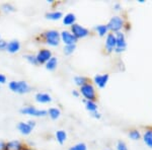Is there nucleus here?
<instances>
[{"instance_id": "1", "label": "nucleus", "mask_w": 152, "mask_h": 150, "mask_svg": "<svg viewBox=\"0 0 152 150\" xmlns=\"http://www.w3.org/2000/svg\"><path fill=\"white\" fill-rule=\"evenodd\" d=\"M40 38L48 46L51 47H58L59 44L61 43L60 33L56 29H49V31H44L42 35H40Z\"/></svg>"}, {"instance_id": "2", "label": "nucleus", "mask_w": 152, "mask_h": 150, "mask_svg": "<svg viewBox=\"0 0 152 150\" xmlns=\"http://www.w3.org/2000/svg\"><path fill=\"white\" fill-rule=\"evenodd\" d=\"M8 87L12 92L18 93V94H26L31 92V87L26 81L19 80V81H10L8 83Z\"/></svg>"}, {"instance_id": "3", "label": "nucleus", "mask_w": 152, "mask_h": 150, "mask_svg": "<svg viewBox=\"0 0 152 150\" xmlns=\"http://www.w3.org/2000/svg\"><path fill=\"white\" fill-rule=\"evenodd\" d=\"M80 94L84 97L85 100H92V102H96V91H95V88L94 84L90 82L84 84L83 86L80 87L79 89Z\"/></svg>"}, {"instance_id": "4", "label": "nucleus", "mask_w": 152, "mask_h": 150, "mask_svg": "<svg viewBox=\"0 0 152 150\" xmlns=\"http://www.w3.org/2000/svg\"><path fill=\"white\" fill-rule=\"evenodd\" d=\"M107 29H109V31L116 34L118 31H122V29L125 28V20L123 18L119 15L113 16L109 20V23H107Z\"/></svg>"}, {"instance_id": "5", "label": "nucleus", "mask_w": 152, "mask_h": 150, "mask_svg": "<svg viewBox=\"0 0 152 150\" xmlns=\"http://www.w3.org/2000/svg\"><path fill=\"white\" fill-rule=\"evenodd\" d=\"M21 115H28L31 117H46L48 116V110H39L33 105H28V107L21 108L19 110Z\"/></svg>"}, {"instance_id": "6", "label": "nucleus", "mask_w": 152, "mask_h": 150, "mask_svg": "<svg viewBox=\"0 0 152 150\" xmlns=\"http://www.w3.org/2000/svg\"><path fill=\"white\" fill-rule=\"evenodd\" d=\"M70 31L73 34V36H74L77 40H79V39H84L89 36V29L78 23H74L73 26H71Z\"/></svg>"}, {"instance_id": "7", "label": "nucleus", "mask_w": 152, "mask_h": 150, "mask_svg": "<svg viewBox=\"0 0 152 150\" xmlns=\"http://www.w3.org/2000/svg\"><path fill=\"white\" fill-rule=\"evenodd\" d=\"M116 35V40H117V47L115 49V53H123L127 48V42H126V36L123 31H118L115 34Z\"/></svg>"}, {"instance_id": "8", "label": "nucleus", "mask_w": 152, "mask_h": 150, "mask_svg": "<svg viewBox=\"0 0 152 150\" xmlns=\"http://www.w3.org/2000/svg\"><path fill=\"white\" fill-rule=\"evenodd\" d=\"M52 57H53L52 51L46 48L39 50L38 53L36 54V58H37V61H38L39 65H44V64H46Z\"/></svg>"}, {"instance_id": "9", "label": "nucleus", "mask_w": 152, "mask_h": 150, "mask_svg": "<svg viewBox=\"0 0 152 150\" xmlns=\"http://www.w3.org/2000/svg\"><path fill=\"white\" fill-rule=\"evenodd\" d=\"M60 39L61 42L64 43V45H76L77 43V39L73 36V34L70 31H62L60 33Z\"/></svg>"}, {"instance_id": "10", "label": "nucleus", "mask_w": 152, "mask_h": 150, "mask_svg": "<svg viewBox=\"0 0 152 150\" xmlns=\"http://www.w3.org/2000/svg\"><path fill=\"white\" fill-rule=\"evenodd\" d=\"M117 47V40H116V35L113 33L107 34L105 37V43H104V48L107 50V53H112L115 51Z\"/></svg>"}, {"instance_id": "11", "label": "nucleus", "mask_w": 152, "mask_h": 150, "mask_svg": "<svg viewBox=\"0 0 152 150\" xmlns=\"http://www.w3.org/2000/svg\"><path fill=\"white\" fill-rule=\"evenodd\" d=\"M109 79H110V75L107 73H105V74H96L94 77V82L99 88H104L107 86Z\"/></svg>"}, {"instance_id": "12", "label": "nucleus", "mask_w": 152, "mask_h": 150, "mask_svg": "<svg viewBox=\"0 0 152 150\" xmlns=\"http://www.w3.org/2000/svg\"><path fill=\"white\" fill-rule=\"evenodd\" d=\"M23 144L19 140H11L5 142L3 150H23Z\"/></svg>"}, {"instance_id": "13", "label": "nucleus", "mask_w": 152, "mask_h": 150, "mask_svg": "<svg viewBox=\"0 0 152 150\" xmlns=\"http://www.w3.org/2000/svg\"><path fill=\"white\" fill-rule=\"evenodd\" d=\"M142 139H143L144 144H145L148 148L152 149V127L146 128L143 135H142Z\"/></svg>"}, {"instance_id": "14", "label": "nucleus", "mask_w": 152, "mask_h": 150, "mask_svg": "<svg viewBox=\"0 0 152 150\" xmlns=\"http://www.w3.org/2000/svg\"><path fill=\"white\" fill-rule=\"evenodd\" d=\"M35 100L39 104H49L52 102V97L47 92H38L35 95Z\"/></svg>"}, {"instance_id": "15", "label": "nucleus", "mask_w": 152, "mask_h": 150, "mask_svg": "<svg viewBox=\"0 0 152 150\" xmlns=\"http://www.w3.org/2000/svg\"><path fill=\"white\" fill-rule=\"evenodd\" d=\"M20 50V43L18 40H11L7 42L6 51L10 54H15Z\"/></svg>"}, {"instance_id": "16", "label": "nucleus", "mask_w": 152, "mask_h": 150, "mask_svg": "<svg viewBox=\"0 0 152 150\" xmlns=\"http://www.w3.org/2000/svg\"><path fill=\"white\" fill-rule=\"evenodd\" d=\"M62 21H63V23H64V26H71L74 23H76V15L74 13H72V12H69V13L63 15Z\"/></svg>"}, {"instance_id": "17", "label": "nucleus", "mask_w": 152, "mask_h": 150, "mask_svg": "<svg viewBox=\"0 0 152 150\" xmlns=\"http://www.w3.org/2000/svg\"><path fill=\"white\" fill-rule=\"evenodd\" d=\"M18 131L20 132V134L24 135V136H28V135L31 134L33 132V129L28 125V123L24 122H19L18 124Z\"/></svg>"}, {"instance_id": "18", "label": "nucleus", "mask_w": 152, "mask_h": 150, "mask_svg": "<svg viewBox=\"0 0 152 150\" xmlns=\"http://www.w3.org/2000/svg\"><path fill=\"white\" fill-rule=\"evenodd\" d=\"M46 18L50 19V20H59V19L63 18V13L62 11H59V10H55V11H50L47 12L45 14Z\"/></svg>"}, {"instance_id": "19", "label": "nucleus", "mask_w": 152, "mask_h": 150, "mask_svg": "<svg viewBox=\"0 0 152 150\" xmlns=\"http://www.w3.org/2000/svg\"><path fill=\"white\" fill-rule=\"evenodd\" d=\"M55 137L59 144H64L66 142V140H67V133H66V131H64V130H58V131L55 133Z\"/></svg>"}, {"instance_id": "20", "label": "nucleus", "mask_w": 152, "mask_h": 150, "mask_svg": "<svg viewBox=\"0 0 152 150\" xmlns=\"http://www.w3.org/2000/svg\"><path fill=\"white\" fill-rule=\"evenodd\" d=\"M73 81H74V83L77 85V86L81 87L84 84H86V83L89 82V79H88L86 76L76 75V76H74V78H73Z\"/></svg>"}, {"instance_id": "21", "label": "nucleus", "mask_w": 152, "mask_h": 150, "mask_svg": "<svg viewBox=\"0 0 152 150\" xmlns=\"http://www.w3.org/2000/svg\"><path fill=\"white\" fill-rule=\"evenodd\" d=\"M45 65H46V69H47V70L54 71L58 66V59L53 56V57L51 58L50 60H49L48 62L45 64Z\"/></svg>"}, {"instance_id": "22", "label": "nucleus", "mask_w": 152, "mask_h": 150, "mask_svg": "<svg viewBox=\"0 0 152 150\" xmlns=\"http://www.w3.org/2000/svg\"><path fill=\"white\" fill-rule=\"evenodd\" d=\"M48 116L52 120H58L61 116V110L58 108H50L48 110Z\"/></svg>"}, {"instance_id": "23", "label": "nucleus", "mask_w": 152, "mask_h": 150, "mask_svg": "<svg viewBox=\"0 0 152 150\" xmlns=\"http://www.w3.org/2000/svg\"><path fill=\"white\" fill-rule=\"evenodd\" d=\"M83 102H84V105H85V109H86L89 113H94V112H96V110H97L96 102L83 100Z\"/></svg>"}, {"instance_id": "24", "label": "nucleus", "mask_w": 152, "mask_h": 150, "mask_svg": "<svg viewBox=\"0 0 152 150\" xmlns=\"http://www.w3.org/2000/svg\"><path fill=\"white\" fill-rule=\"evenodd\" d=\"M96 33L99 34V37H104L109 34V29H107V24H99L94 28Z\"/></svg>"}, {"instance_id": "25", "label": "nucleus", "mask_w": 152, "mask_h": 150, "mask_svg": "<svg viewBox=\"0 0 152 150\" xmlns=\"http://www.w3.org/2000/svg\"><path fill=\"white\" fill-rule=\"evenodd\" d=\"M128 136H129L130 139H132V140H134V141H136V140L141 139L142 135H141V133H140V131H139V130L133 129V130H130Z\"/></svg>"}, {"instance_id": "26", "label": "nucleus", "mask_w": 152, "mask_h": 150, "mask_svg": "<svg viewBox=\"0 0 152 150\" xmlns=\"http://www.w3.org/2000/svg\"><path fill=\"white\" fill-rule=\"evenodd\" d=\"M23 57L29 64H31V65H34V66L39 65L38 61H37V58H36V55H33V54H26Z\"/></svg>"}, {"instance_id": "27", "label": "nucleus", "mask_w": 152, "mask_h": 150, "mask_svg": "<svg viewBox=\"0 0 152 150\" xmlns=\"http://www.w3.org/2000/svg\"><path fill=\"white\" fill-rule=\"evenodd\" d=\"M1 9H2V11H4L5 13H10V12L15 11V7L12 5L11 3H8V2H7V3L2 4Z\"/></svg>"}, {"instance_id": "28", "label": "nucleus", "mask_w": 152, "mask_h": 150, "mask_svg": "<svg viewBox=\"0 0 152 150\" xmlns=\"http://www.w3.org/2000/svg\"><path fill=\"white\" fill-rule=\"evenodd\" d=\"M76 50V45H66L64 46V49H63V52H64L65 55H71V54L74 53V51Z\"/></svg>"}, {"instance_id": "29", "label": "nucleus", "mask_w": 152, "mask_h": 150, "mask_svg": "<svg viewBox=\"0 0 152 150\" xmlns=\"http://www.w3.org/2000/svg\"><path fill=\"white\" fill-rule=\"evenodd\" d=\"M68 150H87V145L83 142H79V143L71 146Z\"/></svg>"}, {"instance_id": "30", "label": "nucleus", "mask_w": 152, "mask_h": 150, "mask_svg": "<svg viewBox=\"0 0 152 150\" xmlns=\"http://www.w3.org/2000/svg\"><path fill=\"white\" fill-rule=\"evenodd\" d=\"M116 149L117 150H128V146H127V144L125 143L124 141H122V140H119V141L117 142Z\"/></svg>"}, {"instance_id": "31", "label": "nucleus", "mask_w": 152, "mask_h": 150, "mask_svg": "<svg viewBox=\"0 0 152 150\" xmlns=\"http://www.w3.org/2000/svg\"><path fill=\"white\" fill-rule=\"evenodd\" d=\"M6 47H7V42L5 40L0 39V51H6Z\"/></svg>"}, {"instance_id": "32", "label": "nucleus", "mask_w": 152, "mask_h": 150, "mask_svg": "<svg viewBox=\"0 0 152 150\" xmlns=\"http://www.w3.org/2000/svg\"><path fill=\"white\" fill-rule=\"evenodd\" d=\"M90 116H91L92 118H94V119H97V120H99L100 118H102V114H100L99 110L94 112V113H90Z\"/></svg>"}, {"instance_id": "33", "label": "nucleus", "mask_w": 152, "mask_h": 150, "mask_svg": "<svg viewBox=\"0 0 152 150\" xmlns=\"http://www.w3.org/2000/svg\"><path fill=\"white\" fill-rule=\"evenodd\" d=\"M26 123H28V126L31 127L33 130H34V128H35V127H36V125H37L36 121H34V120H28V121L26 122Z\"/></svg>"}, {"instance_id": "34", "label": "nucleus", "mask_w": 152, "mask_h": 150, "mask_svg": "<svg viewBox=\"0 0 152 150\" xmlns=\"http://www.w3.org/2000/svg\"><path fill=\"white\" fill-rule=\"evenodd\" d=\"M6 76L3 75V74H0V85L1 84H4L6 82Z\"/></svg>"}, {"instance_id": "35", "label": "nucleus", "mask_w": 152, "mask_h": 150, "mask_svg": "<svg viewBox=\"0 0 152 150\" xmlns=\"http://www.w3.org/2000/svg\"><path fill=\"white\" fill-rule=\"evenodd\" d=\"M72 95H73V97H79V95H80L79 90L73 89V90H72Z\"/></svg>"}, {"instance_id": "36", "label": "nucleus", "mask_w": 152, "mask_h": 150, "mask_svg": "<svg viewBox=\"0 0 152 150\" xmlns=\"http://www.w3.org/2000/svg\"><path fill=\"white\" fill-rule=\"evenodd\" d=\"M122 8V6H121V4H120V3H115L114 4V9H115V10H120V9H121Z\"/></svg>"}, {"instance_id": "37", "label": "nucleus", "mask_w": 152, "mask_h": 150, "mask_svg": "<svg viewBox=\"0 0 152 150\" xmlns=\"http://www.w3.org/2000/svg\"><path fill=\"white\" fill-rule=\"evenodd\" d=\"M4 145H5V142L0 141V150H3V148H4Z\"/></svg>"}, {"instance_id": "38", "label": "nucleus", "mask_w": 152, "mask_h": 150, "mask_svg": "<svg viewBox=\"0 0 152 150\" xmlns=\"http://www.w3.org/2000/svg\"><path fill=\"white\" fill-rule=\"evenodd\" d=\"M23 150H35V149H33V148H29V147H28V146H23Z\"/></svg>"}, {"instance_id": "39", "label": "nucleus", "mask_w": 152, "mask_h": 150, "mask_svg": "<svg viewBox=\"0 0 152 150\" xmlns=\"http://www.w3.org/2000/svg\"><path fill=\"white\" fill-rule=\"evenodd\" d=\"M48 2H49V3H53L54 0H48Z\"/></svg>"}, {"instance_id": "40", "label": "nucleus", "mask_w": 152, "mask_h": 150, "mask_svg": "<svg viewBox=\"0 0 152 150\" xmlns=\"http://www.w3.org/2000/svg\"><path fill=\"white\" fill-rule=\"evenodd\" d=\"M104 150H110V149H104Z\"/></svg>"}]
</instances>
